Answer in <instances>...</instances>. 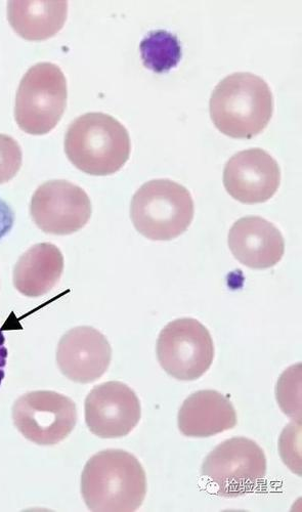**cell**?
Masks as SVG:
<instances>
[{
    "mask_svg": "<svg viewBox=\"0 0 302 512\" xmlns=\"http://www.w3.org/2000/svg\"><path fill=\"white\" fill-rule=\"evenodd\" d=\"M81 494L92 511H136L147 495L145 469L131 453L114 449L102 451L83 469Z\"/></svg>",
    "mask_w": 302,
    "mask_h": 512,
    "instance_id": "cell-1",
    "label": "cell"
},
{
    "mask_svg": "<svg viewBox=\"0 0 302 512\" xmlns=\"http://www.w3.org/2000/svg\"><path fill=\"white\" fill-rule=\"evenodd\" d=\"M210 116L218 130L233 139H252L272 119L274 99L268 83L252 73L222 80L210 99Z\"/></svg>",
    "mask_w": 302,
    "mask_h": 512,
    "instance_id": "cell-2",
    "label": "cell"
},
{
    "mask_svg": "<svg viewBox=\"0 0 302 512\" xmlns=\"http://www.w3.org/2000/svg\"><path fill=\"white\" fill-rule=\"evenodd\" d=\"M131 138L126 128L105 113L78 117L68 128L65 152L72 164L91 176H110L131 156Z\"/></svg>",
    "mask_w": 302,
    "mask_h": 512,
    "instance_id": "cell-3",
    "label": "cell"
},
{
    "mask_svg": "<svg viewBox=\"0 0 302 512\" xmlns=\"http://www.w3.org/2000/svg\"><path fill=\"white\" fill-rule=\"evenodd\" d=\"M194 212L191 193L170 180L144 184L135 194L131 207L137 231L154 241H169L181 236L192 224Z\"/></svg>",
    "mask_w": 302,
    "mask_h": 512,
    "instance_id": "cell-4",
    "label": "cell"
},
{
    "mask_svg": "<svg viewBox=\"0 0 302 512\" xmlns=\"http://www.w3.org/2000/svg\"><path fill=\"white\" fill-rule=\"evenodd\" d=\"M67 80L52 63H38L22 78L16 98L15 117L29 135L49 134L61 120L67 105Z\"/></svg>",
    "mask_w": 302,
    "mask_h": 512,
    "instance_id": "cell-5",
    "label": "cell"
},
{
    "mask_svg": "<svg viewBox=\"0 0 302 512\" xmlns=\"http://www.w3.org/2000/svg\"><path fill=\"white\" fill-rule=\"evenodd\" d=\"M201 474L220 496L237 498L253 492L267 475L264 450L239 437L220 444L205 458Z\"/></svg>",
    "mask_w": 302,
    "mask_h": 512,
    "instance_id": "cell-6",
    "label": "cell"
},
{
    "mask_svg": "<svg viewBox=\"0 0 302 512\" xmlns=\"http://www.w3.org/2000/svg\"><path fill=\"white\" fill-rule=\"evenodd\" d=\"M157 358L168 375L182 381L197 380L213 363L214 345L211 334L195 319L172 321L160 332Z\"/></svg>",
    "mask_w": 302,
    "mask_h": 512,
    "instance_id": "cell-7",
    "label": "cell"
},
{
    "mask_svg": "<svg viewBox=\"0 0 302 512\" xmlns=\"http://www.w3.org/2000/svg\"><path fill=\"white\" fill-rule=\"evenodd\" d=\"M13 419L27 440L41 446H52L73 432L77 410L75 403L64 395L48 391L31 392L17 400Z\"/></svg>",
    "mask_w": 302,
    "mask_h": 512,
    "instance_id": "cell-8",
    "label": "cell"
},
{
    "mask_svg": "<svg viewBox=\"0 0 302 512\" xmlns=\"http://www.w3.org/2000/svg\"><path fill=\"white\" fill-rule=\"evenodd\" d=\"M30 213L41 231L52 235H70L89 223L92 202L80 187L63 180L51 181L35 191Z\"/></svg>",
    "mask_w": 302,
    "mask_h": 512,
    "instance_id": "cell-9",
    "label": "cell"
},
{
    "mask_svg": "<svg viewBox=\"0 0 302 512\" xmlns=\"http://www.w3.org/2000/svg\"><path fill=\"white\" fill-rule=\"evenodd\" d=\"M85 422L95 436L118 439L131 434L142 416L136 393L120 381L96 387L85 400Z\"/></svg>",
    "mask_w": 302,
    "mask_h": 512,
    "instance_id": "cell-10",
    "label": "cell"
},
{
    "mask_svg": "<svg viewBox=\"0 0 302 512\" xmlns=\"http://www.w3.org/2000/svg\"><path fill=\"white\" fill-rule=\"evenodd\" d=\"M280 182L278 162L268 152L258 148L235 154L224 170L227 192L245 204L267 202L278 191Z\"/></svg>",
    "mask_w": 302,
    "mask_h": 512,
    "instance_id": "cell-11",
    "label": "cell"
},
{
    "mask_svg": "<svg viewBox=\"0 0 302 512\" xmlns=\"http://www.w3.org/2000/svg\"><path fill=\"white\" fill-rule=\"evenodd\" d=\"M112 349L99 330L80 326L68 331L60 340L57 363L61 372L77 383H91L108 370Z\"/></svg>",
    "mask_w": 302,
    "mask_h": 512,
    "instance_id": "cell-12",
    "label": "cell"
},
{
    "mask_svg": "<svg viewBox=\"0 0 302 512\" xmlns=\"http://www.w3.org/2000/svg\"><path fill=\"white\" fill-rule=\"evenodd\" d=\"M229 247L242 265L265 270L282 260L285 241L272 223L260 217H246L238 220L230 230Z\"/></svg>",
    "mask_w": 302,
    "mask_h": 512,
    "instance_id": "cell-13",
    "label": "cell"
},
{
    "mask_svg": "<svg viewBox=\"0 0 302 512\" xmlns=\"http://www.w3.org/2000/svg\"><path fill=\"white\" fill-rule=\"evenodd\" d=\"M179 429L189 438H209L233 430L238 418L232 402L217 391L192 394L179 412Z\"/></svg>",
    "mask_w": 302,
    "mask_h": 512,
    "instance_id": "cell-14",
    "label": "cell"
},
{
    "mask_svg": "<svg viewBox=\"0 0 302 512\" xmlns=\"http://www.w3.org/2000/svg\"><path fill=\"white\" fill-rule=\"evenodd\" d=\"M64 272V256L51 243H40L25 252L14 270V285L23 295L39 297L49 293Z\"/></svg>",
    "mask_w": 302,
    "mask_h": 512,
    "instance_id": "cell-15",
    "label": "cell"
},
{
    "mask_svg": "<svg viewBox=\"0 0 302 512\" xmlns=\"http://www.w3.org/2000/svg\"><path fill=\"white\" fill-rule=\"evenodd\" d=\"M9 21L27 40H46L55 36L67 19V2H11Z\"/></svg>",
    "mask_w": 302,
    "mask_h": 512,
    "instance_id": "cell-16",
    "label": "cell"
},
{
    "mask_svg": "<svg viewBox=\"0 0 302 512\" xmlns=\"http://www.w3.org/2000/svg\"><path fill=\"white\" fill-rule=\"evenodd\" d=\"M145 66L157 73L175 68L181 58L182 49L178 38L166 31H155L141 45Z\"/></svg>",
    "mask_w": 302,
    "mask_h": 512,
    "instance_id": "cell-17",
    "label": "cell"
},
{
    "mask_svg": "<svg viewBox=\"0 0 302 512\" xmlns=\"http://www.w3.org/2000/svg\"><path fill=\"white\" fill-rule=\"evenodd\" d=\"M301 364L284 372L277 384V400L284 413L301 420Z\"/></svg>",
    "mask_w": 302,
    "mask_h": 512,
    "instance_id": "cell-18",
    "label": "cell"
},
{
    "mask_svg": "<svg viewBox=\"0 0 302 512\" xmlns=\"http://www.w3.org/2000/svg\"><path fill=\"white\" fill-rule=\"evenodd\" d=\"M22 150L13 138L0 135V185L13 180L22 166Z\"/></svg>",
    "mask_w": 302,
    "mask_h": 512,
    "instance_id": "cell-19",
    "label": "cell"
},
{
    "mask_svg": "<svg viewBox=\"0 0 302 512\" xmlns=\"http://www.w3.org/2000/svg\"><path fill=\"white\" fill-rule=\"evenodd\" d=\"M301 429V421H294L290 423L282 434L280 439V451L284 463L297 475H301L300 467V452L296 451V439L301 436V433L296 437L295 434Z\"/></svg>",
    "mask_w": 302,
    "mask_h": 512,
    "instance_id": "cell-20",
    "label": "cell"
},
{
    "mask_svg": "<svg viewBox=\"0 0 302 512\" xmlns=\"http://www.w3.org/2000/svg\"><path fill=\"white\" fill-rule=\"evenodd\" d=\"M14 224V212L10 206L0 199V237L6 235Z\"/></svg>",
    "mask_w": 302,
    "mask_h": 512,
    "instance_id": "cell-21",
    "label": "cell"
},
{
    "mask_svg": "<svg viewBox=\"0 0 302 512\" xmlns=\"http://www.w3.org/2000/svg\"><path fill=\"white\" fill-rule=\"evenodd\" d=\"M6 339L2 330H0V384L5 378V368L7 365L8 350L5 346Z\"/></svg>",
    "mask_w": 302,
    "mask_h": 512,
    "instance_id": "cell-22",
    "label": "cell"
}]
</instances>
